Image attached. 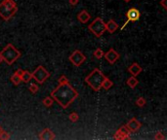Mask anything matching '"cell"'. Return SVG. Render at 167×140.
<instances>
[{"label":"cell","mask_w":167,"mask_h":140,"mask_svg":"<svg viewBox=\"0 0 167 140\" xmlns=\"http://www.w3.org/2000/svg\"><path fill=\"white\" fill-rule=\"evenodd\" d=\"M51 98L56 100L64 109L68 108L72 102L78 98V93L71 84H62L52 90Z\"/></svg>","instance_id":"1"},{"label":"cell","mask_w":167,"mask_h":140,"mask_svg":"<svg viewBox=\"0 0 167 140\" xmlns=\"http://www.w3.org/2000/svg\"><path fill=\"white\" fill-rule=\"evenodd\" d=\"M106 76L102 73V71L98 68H95L88 76L85 77V83L89 85L91 89L95 91H99L102 89V84H103Z\"/></svg>","instance_id":"2"},{"label":"cell","mask_w":167,"mask_h":140,"mask_svg":"<svg viewBox=\"0 0 167 140\" xmlns=\"http://www.w3.org/2000/svg\"><path fill=\"white\" fill-rule=\"evenodd\" d=\"M18 6L14 0H3L0 3V17L4 20H9L17 13Z\"/></svg>","instance_id":"3"},{"label":"cell","mask_w":167,"mask_h":140,"mask_svg":"<svg viewBox=\"0 0 167 140\" xmlns=\"http://www.w3.org/2000/svg\"><path fill=\"white\" fill-rule=\"evenodd\" d=\"M0 55H1L3 61L6 62L8 65H12V64L21 56V53L13 44H8L1 52H0Z\"/></svg>","instance_id":"4"},{"label":"cell","mask_w":167,"mask_h":140,"mask_svg":"<svg viewBox=\"0 0 167 140\" xmlns=\"http://www.w3.org/2000/svg\"><path fill=\"white\" fill-rule=\"evenodd\" d=\"M88 29L92 32L96 37H101L106 31V23L102 18L97 17L92 23L88 25Z\"/></svg>","instance_id":"5"},{"label":"cell","mask_w":167,"mask_h":140,"mask_svg":"<svg viewBox=\"0 0 167 140\" xmlns=\"http://www.w3.org/2000/svg\"><path fill=\"white\" fill-rule=\"evenodd\" d=\"M32 78H34V80L37 83L43 84L45 81L50 77V73L47 71L45 67H43L42 65L37 66V68L31 73Z\"/></svg>","instance_id":"6"},{"label":"cell","mask_w":167,"mask_h":140,"mask_svg":"<svg viewBox=\"0 0 167 140\" xmlns=\"http://www.w3.org/2000/svg\"><path fill=\"white\" fill-rule=\"evenodd\" d=\"M69 61H71L74 66H80L81 64L86 61V57L79 50H75L68 57Z\"/></svg>","instance_id":"7"},{"label":"cell","mask_w":167,"mask_h":140,"mask_svg":"<svg viewBox=\"0 0 167 140\" xmlns=\"http://www.w3.org/2000/svg\"><path fill=\"white\" fill-rule=\"evenodd\" d=\"M104 57L110 64H115V62L119 58L120 56L115 49H110L106 53H104Z\"/></svg>","instance_id":"8"},{"label":"cell","mask_w":167,"mask_h":140,"mask_svg":"<svg viewBox=\"0 0 167 140\" xmlns=\"http://www.w3.org/2000/svg\"><path fill=\"white\" fill-rule=\"evenodd\" d=\"M126 17H127V20L129 21H137L139 20L140 17H141V14H140V11L138 9L131 8L127 11Z\"/></svg>","instance_id":"9"},{"label":"cell","mask_w":167,"mask_h":140,"mask_svg":"<svg viewBox=\"0 0 167 140\" xmlns=\"http://www.w3.org/2000/svg\"><path fill=\"white\" fill-rule=\"evenodd\" d=\"M141 127H142V123H140L136 118H132L126 125V127L130 131V132H135L139 131L140 128H141Z\"/></svg>","instance_id":"10"},{"label":"cell","mask_w":167,"mask_h":140,"mask_svg":"<svg viewBox=\"0 0 167 140\" xmlns=\"http://www.w3.org/2000/svg\"><path fill=\"white\" fill-rule=\"evenodd\" d=\"M39 139L42 140H53L55 139V134L50 128H45L39 133Z\"/></svg>","instance_id":"11"},{"label":"cell","mask_w":167,"mask_h":140,"mask_svg":"<svg viewBox=\"0 0 167 140\" xmlns=\"http://www.w3.org/2000/svg\"><path fill=\"white\" fill-rule=\"evenodd\" d=\"M128 71L130 72V74L132 76H138V75L142 72V67L139 65L137 62H134L132 63L130 66L128 67Z\"/></svg>","instance_id":"12"},{"label":"cell","mask_w":167,"mask_h":140,"mask_svg":"<svg viewBox=\"0 0 167 140\" xmlns=\"http://www.w3.org/2000/svg\"><path fill=\"white\" fill-rule=\"evenodd\" d=\"M118 28H119V25H118L116 21H115L114 20H110L106 24V30L109 31L111 34L115 33V32L118 29Z\"/></svg>","instance_id":"13"},{"label":"cell","mask_w":167,"mask_h":140,"mask_svg":"<svg viewBox=\"0 0 167 140\" xmlns=\"http://www.w3.org/2000/svg\"><path fill=\"white\" fill-rule=\"evenodd\" d=\"M90 18H91V16L86 10H82L81 12L77 15V20L81 24H86L90 20Z\"/></svg>","instance_id":"14"},{"label":"cell","mask_w":167,"mask_h":140,"mask_svg":"<svg viewBox=\"0 0 167 140\" xmlns=\"http://www.w3.org/2000/svg\"><path fill=\"white\" fill-rule=\"evenodd\" d=\"M117 131L119 132L121 135L123 136V140H127V139H131L130 137V131L126 127V126H122L117 130Z\"/></svg>","instance_id":"15"},{"label":"cell","mask_w":167,"mask_h":140,"mask_svg":"<svg viewBox=\"0 0 167 140\" xmlns=\"http://www.w3.org/2000/svg\"><path fill=\"white\" fill-rule=\"evenodd\" d=\"M126 84L128 87H130L131 89H135L137 87V85L139 84V81L135 76H131L130 78H128Z\"/></svg>","instance_id":"16"},{"label":"cell","mask_w":167,"mask_h":140,"mask_svg":"<svg viewBox=\"0 0 167 140\" xmlns=\"http://www.w3.org/2000/svg\"><path fill=\"white\" fill-rule=\"evenodd\" d=\"M31 79H32L31 73L29 72V71H25V70H24L23 74L21 75V82H24V83H29Z\"/></svg>","instance_id":"17"},{"label":"cell","mask_w":167,"mask_h":140,"mask_svg":"<svg viewBox=\"0 0 167 140\" xmlns=\"http://www.w3.org/2000/svg\"><path fill=\"white\" fill-rule=\"evenodd\" d=\"M112 86H114V83H112V81H111L110 78L106 77L105 80H104V82H103V84H102V88L105 89L106 90H110L112 87Z\"/></svg>","instance_id":"18"},{"label":"cell","mask_w":167,"mask_h":140,"mask_svg":"<svg viewBox=\"0 0 167 140\" xmlns=\"http://www.w3.org/2000/svg\"><path fill=\"white\" fill-rule=\"evenodd\" d=\"M11 81H12V83L14 84V85H16V86H18L21 82V77L19 76V75L17 74V73H14L13 75H12V76H11Z\"/></svg>","instance_id":"19"},{"label":"cell","mask_w":167,"mask_h":140,"mask_svg":"<svg viewBox=\"0 0 167 140\" xmlns=\"http://www.w3.org/2000/svg\"><path fill=\"white\" fill-rule=\"evenodd\" d=\"M42 102L46 107H51L54 103V99L52 98H50V96H46V98L43 99Z\"/></svg>","instance_id":"20"},{"label":"cell","mask_w":167,"mask_h":140,"mask_svg":"<svg viewBox=\"0 0 167 140\" xmlns=\"http://www.w3.org/2000/svg\"><path fill=\"white\" fill-rule=\"evenodd\" d=\"M94 57L97 58V60H101V58L104 57V52H103V50H102L101 48H98V49H96L95 52H94Z\"/></svg>","instance_id":"21"},{"label":"cell","mask_w":167,"mask_h":140,"mask_svg":"<svg viewBox=\"0 0 167 140\" xmlns=\"http://www.w3.org/2000/svg\"><path fill=\"white\" fill-rule=\"evenodd\" d=\"M68 118H69V120H71V122H72V123H75V122H77L79 120V116H78V114L76 112L71 113L69 116H68Z\"/></svg>","instance_id":"22"},{"label":"cell","mask_w":167,"mask_h":140,"mask_svg":"<svg viewBox=\"0 0 167 140\" xmlns=\"http://www.w3.org/2000/svg\"><path fill=\"white\" fill-rule=\"evenodd\" d=\"M10 138V134H9V132H7V131H0V139L1 140H7V139H9Z\"/></svg>","instance_id":"23"},{"label":"cell","mask_w":167,"mask_h":140,"mask_svg":"<svg viewBox=\"0 0 167 140\" xmlns=\"http://www.w3.org/2000/svg\"><path fill=\"white\" fill-rule=\"evenodd\" d=\"M147 101L146 99H145L144 98H139L137 100H136V104L139 106V107H144L145 105H146Z\"/></svg>","instance_id":"24"},{"label":"cell","mask_w":167,"mask_h":140,"mask_svg":"<svg viewBox=\"0 0 167 140\" xmlns=\"http://www.w3.org/2000/svg\"><path fill=\"white\" fill-rule=\"evenodd\" d=\"M29 91H30L31 94H36L37 91H38V90H39V87L37 85H35V84H31L29 87Z\"/></svg>","instance_id":"25"},{"label":"cell","mask_w":167,"mask_h":140,"mask_svg":"<svg viewBox=\"0 0 167 140\" xmlns=\"http://www.w3.org/2000/svg\"><path fill=\"white\" fill-rule=\"evenodd\" d=\"M58 83H59V85H62V84H67V83H69V82H68V79L64 76V75H62V76L60 77V79H59Z\"/></svg>","instance_id":"26"},{"label":"cell","mask_w":167,"mask_h":140,"mask_svg":"<svg viewBox=\"0 0 167 140\" xmlns=\"http://www.w3.org/2000/svg\"><path fill=\"white\" fill-rule=\"evenodd\" d=\"M154 139L155 140H164V139H166V137L161 132H157L154 135Z\"/></svg>","instance_id":"27"},{"label":"cell","mask_w":167,"mask_h":140,"mask_svg":"<svg viewBox=\"0 0 167 140\" xmlns=\"http://www.w3.org/2000/svg\"><path fill=\"white\" fill-rule=\"evenodd\" d=\"M114 138L116 139V140H123V136H122L121 134H120L119 132H118V131H116V132L115 133Z\"/></svg>","instance_id":"28"},{"label":"cell","mask_w":167,"mask_h":140,"mask_svg":"<svg viewBox=\"0 0 167 140\" xmlns=\"http://www.w3.org/2000/svg\"><path fill=\"white\" fill-rule=\"evenodd\" d=\"M68 2H69V4L72 5V6H75V5L78 4L79 0H68Z\"/></svg>","instance_id":"29"},{"label":"cell","mask_w":167,"mask_h":140,"mask_svg":"<svg viewBox=\"0 0 167 140\" xmlns=\"http://www.w3.org/2000/svg\"><path fill=\"white\" fill-rule=\"evenodd\" d=\"M160 5H161V6L163 7V9H164V10H166V9H167V5H166V0H161V1H160Z\"/></svg>","instance_id":"30"},{"label":"cell","mask_w":167,"mask_h":140,"mask_svg":"<svg viewBox=\"0 0 167 140\" xmlns=\"http://www.w3.org/2000/svg\"><path fill=\"white\" fill-rule=\"evenodd\" d=\"M23 72H24V70H23V69H18L17 71H16V73H17V74L19 75L20 77H21V75L23 74Z\"/></svg>","instance_id":"31"},{"label":"cell","mask_w":167,"mask_h":140,"mask_svg":"<svg viewBox=\"0 0 167 140\" xmlns=\"http://www.w3.org/2000/svg\"><path fill=\"white\" fill-rule=\"evenodd\" d=\"M128 23H129V20H126V21H125V23H124V24H123V25H122V26H121V28H120V29H123V28H125V26H126V25L128 24Z\"/></svg>","instance_id":"32"},{"label":"cell","mask_w":167,"mask_h":140,"mask_svg":"<svg viewBox=\"0 0 167 140\" xmlns=\"http://www.w3.org/2000/svg\"><path fill=\"white\" fill-rule=\"evenodd\" d=\"M3 61V58H2V57H1V55H0V63H1Z\"/></svg>","instance_id":"33"},{"label":"cell","mask_w":167,"mask_h":140,"mask_svg":"<svg viewBox=\"0 0 167 140\" xmlns=\"http://www.w3.org/2000/svg\"><path fill=\"white\" fill-rule=\"evenodd\" d=\"M125 2H129V1H131V0H124Z\"/></svg>","instance_id":"34"},{"label":"cell","mask_w":167,"mask_h":140,"mask_svg":"<svg viewBox=\"0 0 167 140\" xmlns=\"http://www.w3.org/2000/svg\"><path fill=\"white\" fill-rule=\"evenodd\" d=\"M2 131V127H0V131Z\"/></svg>","instance_id":"35"}]
</instances>
